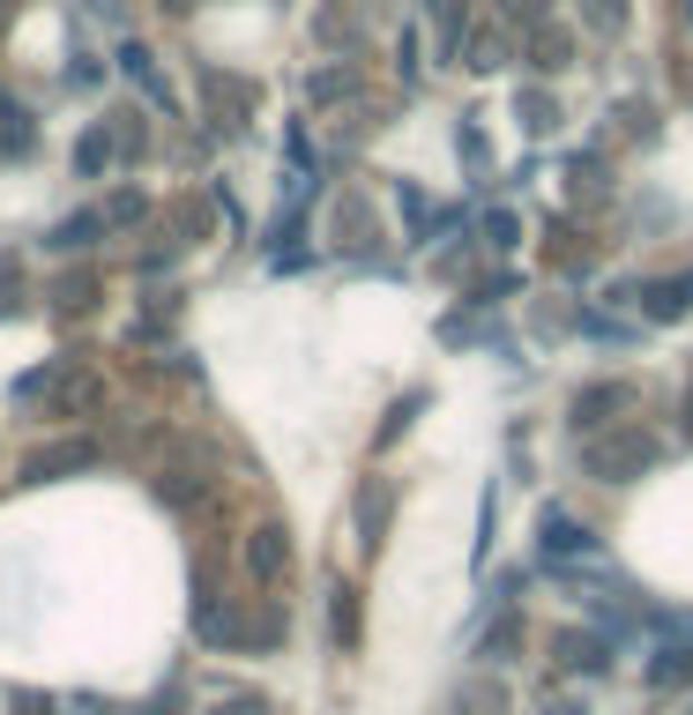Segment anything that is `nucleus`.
I'll use <instances>...</instances> for the list:
<instances>
[{"instance_id": "obj_1", "label": "nucleus", "mask_w": 693, "mask_h": 715, "mask_svg": "<svg viewBox=\"0 0 693 715\" xmlns=\"http://www.w3.org/2000/svg\"><path fill=\"white\" fill-rule=\"evenodd\" d=\"M16 715H52V701L46 693H16Z\"/></svg>"}]
</instances>
